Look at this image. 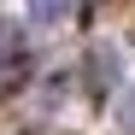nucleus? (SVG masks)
Here are the masks:
<instances>
[{
	"instance_id": "f257e3e1",
	"label": "nucleus",
	"mask_w": 135,
	"mask_h": 135,
	"mask_svg": "<svg viewBox=\"0 0 135 135\" xmlns=\"http://www.w3.org/2000/svg\"><path fill=\"white\" fill-rule=\"evenodd\" d=\"M112 71H118V53H112V47H94V88H112V82H118Z\"/></svg>"
},
{
	"instance_id": "f03ea898",
	"label": "nucleus",
	"mask_w": 135,
	"mask_h": 135,
	"mask_svg": "<svg viewBox=\"0 0 135 135\" xmlns=\"http://www.w3.org/2000/svg\"><path fill=\"white\" fill-rule=\"evenodd\" d=\"M65 6H71V0H30V18H41V24H47V18H59Z\"/></svg>"
},
{
	"instance_id": "7ed1b4c3",
	"label": "nucleus",
	"mask_w": 135,
	"mask_h": 135,
	"mask_svg": "<svg viewBox=\"0 0 135 135\" xmlns=\"http://www.w3.org/2000/svg\"><path fill=\"white\" fill-rule=\"evenodd\" d=\"M118 118H123V129H135V88L123 94V106H118Z\"/></svg>"
}]
</instances>
